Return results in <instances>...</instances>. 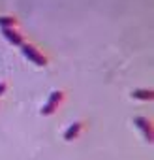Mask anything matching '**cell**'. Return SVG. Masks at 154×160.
<instances>
[{"mask_svg": "<svg viewBox=\"0 0 154 160\" xmlns=\"http://www.w3.org/2000/svg\"><path fill=\"white\" fill-rule=\"evenodd\" d=\"M21 53H23V57L26 58V60H30V62H34L36 66H45L47 64V58L34 47V45H28V43H23L21 45Z\"/></svg>", "mask_w": 154, "mask_h": 160, "instance_id": "cell-1", "label": "cell"}, {"mask_svg": "<svg viewBox=\"0 0 154 160\" xmlns=\"http://www.w3.org/2000/svg\"><path fill=\"white\" fill-rule=\"evenodd\" d=\"M62 98H64L62 91H55V92L49 96V100L43 104V108H41V115H53V113L56 111L58 104L62 102Z\"/></svg>", "mask_w": 154, "mask_h": 160, "instance_id": "cell-2", "label": "cell"}, {"mask_svg": "<svg viewBox=\"0 0 154 160\" xmlns=\"http://www.w3.org/2000/svg\"><path fill=\"white\" fill-rule=\"evenodd\" d=\"M133 122H135V126L141 130V134L147 138V141H152V126H150V121L145 119V117H135Z\"/></svg>", "mask_w": 154, "mask_h": 160, "instance_id": "cell-3", "label": "cell"}, {"mask_svg": "<svg viewBox=\"0 0 154 160\" xmlns=\"http://www.w3.org/2000/svg\"><path fill=\"white\" fill-rule=\"evenodd\" d=\"M0 32H2V36L12 43V45H23V36L19 32H15L13 28H0Z\"/></svg>", "mask_w": 154, "mask_h": 160, "instance_id": "cell-4", "label": "cell"}, {"mask_svg": "<svg viewBox=\"0 0 154 160\" xmlns=\"http://www.w3.org/2000/svg\"><path fill=\"white\" fill-rule=\"evenodd\" d=\"M81 128H83V122H79V121H77V122H73L71 126H68L66 130H64V139L66 141H71V139H75L77 136H79V132H81Z\"/></svg>", "mask_w": 154, "mask_h": 160, "instance_id": "cell-5", "label": "cell"}, {"mask_svg": "<svg viewBox=\"0 0 154 160\" xmlns=\"http://www.w3.org/2000/svg\"><path fill=\"white\" fill-rule=\"evenodd\" d=\"M132 98H135V100H152L154 94H152L150 89H135L132 92Z\"/></svg>", "mask_w": 154, "mask_h": 160, "instance_id": "cell-6", "label": "cell"}, {"mask_svg": "<svg viewBox=\"0 0 154 160\" xmlns=\"http://www.w3.org/2000/svg\"><path fill=\"white\" fill-rule=\"evenodd\" d=\"M15 25H17V21L13 17H10V15H2V17H0V28H12Z\"/></svg>", "mask_w": 154, "mask_h": 160, "instance_id": "cell-7", "label": "cell"}, {"mask_svg": "<svg viewBox=\"0 0 154 160\" xmlns=\"http://www.w3.org/2000/svg\"><path fill=\"white\" fill-rule=\"evenodd\" d=\"M4 92H6V83L2 81V83H0V96H2Z\"/></svg>", "mask_w": 154, "mask_h": 160, "instance_id": "cell-8", "label": "cell"}]
</instances>
